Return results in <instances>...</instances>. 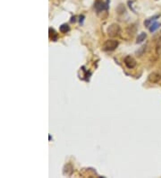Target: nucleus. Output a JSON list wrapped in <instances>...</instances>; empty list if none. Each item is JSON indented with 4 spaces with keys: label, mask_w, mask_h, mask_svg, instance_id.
<instances>
[{
    "label": "nucleus",
    "mask_w": 161,
    "mask_h": 178,
    "mask_svg": "<svg viewBox=\"0 0 161 178\" xmlns=\"http://www.w3.org/2000/svg\"><path fill=\"white\" fill-rule=\"evenodd\" d=\"M118 44H119V42L116 40H108L104 42L102 49L105 51H112L117 48Z\"/></svg>",
    "instance_id": "nucleus-1"
},
{
    "label": "nucleus",
    "mask_w": 161,
    "mask_h": 178,
    "mask_svg": "<svg viewBox=\"0 0 161 178\" xmlns=\"http://www.w3.org/2000/svg\"><path fill=\"white\" fill-rule=\"evenodd\" d=\"M120 32H121V28L116 23H112L108 28V34L110 37H116V36H118L120 34Z\"/></svg>",
    "instance_id": "nucleus-2"
},
{
    "label": "nucleus",
    "mask_w": 161,
    "mask_h": 178,
    "mask_svg": "<svg viewBox=\"0 0 161 178\" xmlns=\"http://www.w3.org/2000/svg\"><path fill=\"white\" fill-rule=\"evenodd\" d=\"M108 3H109V0H107L106 2L97 0L94 4V8L97 11V13H100L102 11H107L108 9Z\"/></svg>",
    "instance_id": "nucleus-3"
},
{
    "label": "nucleus",
    "mask_w": 161,
    "mask_h": 178,
    "mask_svg": "<svg viewBox=\"0 0 161 178\" xmlns=\"http://www.w3.org/2000/svg\"><path fill=\"white\" fill-rule=\"evenodd\" d=\"M125 65L126 66L127 68L133 69L136 66V60L132 56H126L125 58Z\"/></svg>",
    "instance_id": "nucleus-4"
},
{
    "label": "nucleus",
    "mask_w": 161,
    "mask_h": 178,
    "mask_svg": "<svg viewBox=\"0 0 161 178\" xmlns=\"http://www.w3.org/2000/svg\"><path fill=\"white\" fill-rule=\"evenodd\" d=\"M161 79V75L158 72H153L149 76V80L151 83H158Z\"/></svg>",
    "instance_id": "nucleus-5"
},
{
    "label": "nucleus",
    "mask_w": 161,
    "mask_h": 178,
    "mask_svg": "<svg viewBox=\"0 0 161 178\" xmlns=\"http://www.w3.org/2000/svg\"><path fill=\"white\" fill-rule=\"evenodd\" d=\"M158 18H160V15H154V16H152V17H151V18H149V19H147V20H145L144 21V25L146 26V27H150Z\"/></svg>",
    "instance_id": "nucleus-6"
},
{
    "label": "nucleus",
    "mask_w": 161,
    "mask_h": 178,
    "mask_svg": "<svg viewBox=\"0 0 161 178\" xmlns=\"http://www.w3.org/2000/svg\"><path fill=\"white\" fill-rule=\"evenodd\" d=\"M49 35H50V39L53 41H56L58 39V34L56 32V31L52 28H49Z\"/></svg>",
    "instance_id": "nucleus-7"
},
{
    "label": "nucleus",
    "mask_w": 161,
    "mask_h": 178,
    "mask_svg": "<svg viewBox=\"0 0 161 178\" xmlns=\"http://www.w3.org/2000/svg\"><path fill=\"white\" fill-rule=\"evenodd\" d=\"M160 23H158V22H154L150 27H149V30H150V32H156L160 27Z\"/></svg>",
    "instance_id": "nucleus-8"
},
{
    "label": "nucleus",
    "mask_w": 161,
    "mask_h": 178,
    "mask_svg": "<svg viewBox=\"0 0 161 178\" xmlns=\"http://www.w3.org/2000/svg\"><path fill=\"white\" fill-rule=\"evenodd\" d=\"M59 30H60V32H61L62 33H67V32L70 31V26H69L67 23H63V24L60 26Z\"/></svg>",
    "instance_id": "nucleus-9"
},
{
    "label": "nucleus",
    "mask_w": 161,
    "mask_h": 178,
    "mask_svg": "<svg viewBox=\"0 0 161 178\" xmlns=\"http://www.w3.org/2000/svg\"><path fill=\"white\" fill-rule=\"evenodd\" d=\"M147 38V34H146V32H141L139 35H138V37H137V41H136V42L137 43H142V41H145V39Z\"/></svg>",
    "instance_id": "nucleus-10"
},
{
    "label": "nucleus",
    "mask_w": 161,
    "mask_h": 178,
    "mask_svg": "<svg viewBox=\"0 0 161 178\" xmlns=\"http://www.w3.org/2000/svg\"><path fill=\"white\" fill-rule=\"evenodd\" d=\"M156 53L158 55L161 54V37H160L156 42Z\"/></svg>",
    "instance_id": "nucleus-11"
}]
</instances>
